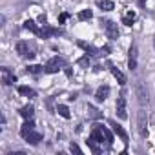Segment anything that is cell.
Instances as JSON below:
<instances>
[{"mask_svg": "<svg viewBox=\"0 0 155 155\" xmlns=\"http://www.w3.org/2000/svg\"><path fill=\"white\" fill-rule=\"evenodd\" d=\"M88 146H90V150L93 151V153H102L104 150H110L111 146H110V142L106 140V137H104V133L101 131V128L95 124V128H93V131H91V135L88 137Z\"/></svg>", "mask_w": 155, "mask_h": 155, "instance_id": "6da1fadb", "label": "cell"}, {"mask_svg": "<svg viewBox=\"0 0 155 155\" xmlns=\"http://www.w3.org/2000/svg\"><path fill=\"white\" fill-rule=\"evenodd\" d=\"M66 66V60L62 57H53L48 60V64L44 66V73H58L62 68Z\"/></svg>", "mask_w": 155, "mask_h": 155, "instance_id": "7a4b0ae2", "label": "cell"}, {"mask_svg": "<svg viewBox=\"0 0 155 155\" xmlns=\"http://www.w3.org/2000/svg\"><path fill=\"white\" fill-rule=\"evenodd\" d=\"M101 24H102V28H104V31H106V37L108 38H111V40H117L119 38V28H117V24L113 22V20H108V18H104V20H101Z\"/></svg>", "mask_w": 155, "mask_h": 155, "instance_id": "3957f363", "label": "cell"}, {"mask_svg": "<svg viewBox=\"0 0 155 155\" xmlns=\"http://www.w3.org/2000/svg\"><path fill=\"white\" fill-rule=\"evenodd\" d=\"M115 110H117V117L126 120L128 119V111H126V97L124 95H119L117 99V104H115Z\"/></svg>", "mask_w": 155, "mask_h": 155, "instance_id": "277c9868", "label": "cell"}, {"mask_svg": "<svg viewBox=\"0 0 155 155\" xmlns=\"http://www.w3.org/2000/svg\"><path fill=\"white\" fill-rule=\"evenodd\" d=\"M17 51H18L20 57H24V58H33V57H35V53L31 51V48H29V44H28L26 40H18V42H17Z\"/></svg>", "mask_w": 155, "mask_h": 155, "instance_id": "5b68a950", "label": "cell"}, {"mask_svg": "<svg viewBox=\"0 0 155 155\" xmlns=\"http://www.w3.org/2000/svg\"><path fill=\"white\" fill-rule=\"evenodd\" d=\"M110 126H111V128H113V131H115V133H117V135L120 137V140L124 142V146H128L130 139H128V133L124 131V128H122V126H119V124H117L115 120H110Z\"/></svg>", "mask_w": 155, "mask_h": 155, "instance_id": "8992f818", "label": "cell"}, {"mask_svg": "<svg viewBox=\"0 0 155 155\" xmlns=\"http://www.w3.org/2000/svg\"><path fill=\"white\" fill-rule=\"evenodd\" d=\"M2 82H4V86H11L17 82V77H15V73H11L9 68H2Z\"/></svg>", "mask_w": 155, "mask_h": 155, "instance_id": "52a82bcc", "label": "cell"}, {"mask_svg": "<svg viewBox=\"0 0 155 155\" xmlns=\"http://www.w3.org/2000/svg\"><path fill=\"white\" fill-rule=\"evenodd\" d=\"M79 46H81V48L86 51V55H90V57H102V51H101L99 48L88 44V42H79Z\"/></svg>", "mask_w": 155, "mask_h": 155, "instance_id": "ba28073f", "label": "cell"}, {"mask_svg": "<svg viewBox=\"0 0 155 155\" xmlns=\"http://www.w3.org/2000/svg\"><path fill=\"white\" fill-rule=\"evenodd\" d=\"M148 120H146V113L144 111H139V133H140V137H148Z\"/></svg>", "mask_w": 155, "mask_h": 155, "instance_id": "9c48e42d", "label": "cell"}, {"mask_svg": "<svg viewBox=\"0 0 155 155\" xmlns=\"http://www.w3.org/2000/svg\"><path fill=\"white\" fill-rule=\"evenodd\" d=\"M51 35H62V29H57V28H49V26H46L44 24V28L40 29V38H48V37H51Z\"/></svg>", "mask_w": 155, "mask_h": 155, "instance_id": "30bf717a", "label": "cell"}, {"mask_svg": "<svg viewBox=\"0 0 155 155\" xmlns=\"http://www.w3.org/2000/svg\"><path fill=\"white\" fill-rule=\"evenodd\" d=\"M108 66H110V71L113 73V77L117 79V82H119L120 86H124V84H126V77H124V73H122L119 68H115L113 64H108Z\"/></svg>", "mask_w": 155, "mask_h": 155, "instance_id": "8fae6325", "label": "cell"}, {"mask_svg": "<svg viewBox=\"0 0 155 155\" xmlns=\"http://www.w3.org/2000/svg\"><path fill=\"white\" fill-rule=\"evenodd\" d=\"M128 68H130V69H135V68H137V44H131V48H130Z\"/></svg>", "mask_w": 155, "mask_h": 155, "instance_id": "7c38bea8", "label": "cell"}, {"mask_svg": "<svg viewBox=\"0 0 155 155\" xmlns=\"http://www.w3.org/2000/svg\"><path fill=\"white\" fill-rule=\"evenodd\" d=\"M24 139H26V142H28V144H31V146H37V144L42 140V133H37V131H29V133H28Z\"/></svg>", "mask_w": 155, "mask_h": 155, "instance_id": "4fadbf2b", "label": "cell"}, {"mask_svg": "<svg viewBox=\"0 0 155 155\" xmlns=\"http://www.w3.org/2000/svg\"><path fill=\"white\" fill-rule=\"evenodd\" d=\"M108 95H110V86H101L99 90H97V93H95V99L99 101V102H102V101H106L108 99Z\"/></svg>", "mask_w": 155, "mask_h": 155, "instance_id": "5bb4252c", "label": "cell"}, {"mask_svg": "<svg viewBox=\"0 0 155 155\" xmlns=\"http://www.w3.org/2000/svg\"><path fill=\"white\" fill-rule=\"evenodd\" d=\"M18 93L22 97H28V99H35L37 97V91L33 88H29V86H18Z\"/></svg>", "mask_w": 155, "mask_h": 155, "instance_id": "9a60e30c", "label": "cell"}, {"mask_svg": "<svg viewBox=\"0 0 155 155\" xmlns=\"http://www.w3.org/2000/svg\"><path fill=\"white\" fill-rule=\"evenodd\" d=\"M35 130V122H33V119H26V122L22 124V128H20V135L22 137H26L29 131H33Z\"/></svg>", "mask_w": 155, "mask_h": 155, "instance_id": "2e32d148", "label": "cell"}, {"mask_svg": "<svg viewBox=\"0 0 155 155\" xmlns=\"http://www.w3.org/2000/svg\"><path fill=\"white\" fill-rule=\"evenodd\" d=\"M24 119H33V115H35V108L31 106V104H26V106H22L20 108V111H18Z\"/></svg>", "mask_w": 155, "mask_h": 155, "instance_id": "e0dca14e", "label": "cell"}, {"mask_svg": "<svg viewBox=\"0 0 155 155\" xmlns=\"http://www.w3.org/2000/svg\"><path fill=\"white\" fill-rule=\"evenodd\" d=\"M24 29H28V31L35 33L37 37L40 35V28H37V24H35L33 20H26V22H24Z\"/></svg>", "mask_w": 155, "mask_h": 155, "instance_id": "ac0fdd59", "label": "cell"}, {"mask_svg": "<svg viewBox=\"0 0 155 155\" xmlns=\"http://www.w3.org/2000/svg\"><path fill=\"white\" fill-rule=\"evenodd\" d=\"M97 6H99L102 11H113V9H115V4L111 2V0H101Z\"/></svg>", "mask_w": 155, "mask_h": 155, "instance_id": "d6986e66", "label": "cell"}, {"mask_svg": "<svg viewBox=\"0 0 155 155\" xmlns=\"http://www.w3.org/2000/svg\"><path fill=\"white\" fill-rule=\"evenodd\" d=\"M135 18H137L135 11H128V13L122 17V24H124V26H131V24L135 22Z\"/></svg>", "mask_w": 155, "mask_h": 155, "instance_id": "ffe728a7", "label": "cell"}, {"mask_svg": "<svg viewBox=\"0 0 155 155\" xmlns=\"http://www.w3.org/2000/svg\"><path fill=\"white\" fill-rule=\"evenodd\" d=\"M97 126L101 128V131L104 133V137H106V140H108V142H110V146H111V144H113V133H111V131H110V130H108L106 126H102V124H97Z\"/></svg>", "mask_w": 155, "mask_h": 155, "instance_id": "44dd1931", "label": "cell"}, {"mask_svg": "<svg viewBox=\"0 0 155 155\" xmlns=\"http://www.w3.org/2000/svg\"><path fill=\"white\" fill-rule=\"evenodd\" d=\"M26 71L31 73V75H40V73L44 71V66H40V64H33V66H29Z\"/></svg>", "mask_w": 155, "mask_h": 155, "instance_id": "7402d4cb", "label": "cell"}, {"mask_svg": "<svg viewBox=\"0 0 155 155\" xmlns=\"http://www.w3.org/2000/svg\"><path fill=\"white\" fill-rule=\"evenodd\" d=\"M57 111H58V115H60V117H64V119H69V117H71V115H69L68 106H64V104H58V106H57Z\"/></svg>", "mask_w": 155, "mask_h": 155, "instance_id": "603a6c76", "label": "cell"}, {"mask_svg": "<svg viewBox=\"0 0 155 155\" xmlns=\"http://www.w3.org/2000/svg\"><path fill=\"white\" fill-rule=\"evenodd\" d=\"M77 64H79L81 68H90V55H84V57H81L79 60H77Z\"/></svg>", "mask_w": 155, "mask_h": 155, "instance_id": "cb8c5ba5", "label": "cell"}, {"mask_svg": "<svg viewBox=\"0 0 155 155\" xmlns=\"http://www.w3.org/2000/svg\"><path fill=\"white\" fill-rule=\"evenodd\" d=\"M91 17H93L91 9H84V11H81V13H79V20H90Z\"/></svg>", "mask_w": 155, "mask_h": 155, "instance_id": "d4e9b609", "label": "cell"}, {"mask_svg": "<svg viewBox=\"0 0 155 155\" xmlns=\"http://www.w3.org/2000/svg\"><path fill=\"white\" fill-rule=\"evenodd\" d=\"M88 110H90V113H91V117H93V119H101V117H102V113H101L97 108H93V106H88Z\"/></svg>", "mask_w": 155, "mask_h": 155, "instance_id": "484cf974", "label": "cell"}, {"mask_svg": "<svg viewBox=\"0 0 155 155\" xmlns=\"http://www.w3.org/2000/svg\"><path fill=\"white\" fill-rule=\"evenodd\" d=\"M69 150H71V151H73V153H82V150H81V148H79V146H77V144H75V142H71V144H69Z\"/></svg>", "mask_w": 155, "mask_h": 155, "instance_id": "4316f807", "label": "cell"}, {"mask_svg": "<svg viewBox=\"0 0 155 155\" xmlns=\"http://www.w3.org/2000/svg\"><path fill=\"white\" fill-rule=\"evenodd\" d=\"M68 18H69V13H62V15L58 17V24H64Z\"/></svg>", "mask_w": 155, "mask_h": 155, "instance_id": "83f0119b", "label": "cell"}, {"mask_svg": "<svg viewBox=\"0 0 155 155\" xmlns=\"http://www.w3.org/2000/svg\"><path fill=\"white\" fill-rule=\"evenodd\" d=\"M139 101H140V102H146V95H144V91H142V86H139Z\"/></svg>", "mask_w": 155, "mask_h": 155, "instance_id": "f1b7e54d", "label": "cell"}, {"mask_svg": "<svg viewBox=\"0 0 155 155\" xmlns=\"http://www.w3.org/2000/svg\"><path fill=\"white\" fill-rule=\"evenodd\" d=\"M101 51H102V55H108V53L111 51V48H110V46H104V48H102Z\"/></svg>", "mask_w": 155, "mask_h": 155, "instance_id": "f546056e", "label": "cell"}, {"mask_svg": "<svg viewBox=\"0 0 155 155\" xmlns=\"http://www.w3.org/2000/svg\"><path fill=\"white\" fill-rule=\"evenodd\" d=\"M38 22H42V24H46V15H40V17H38Z\"/></svg>", "mask_w": 155, "mask_h": 155, "instance_id": "4dcf8cb0", "label": "cell"}, {"mask_svg": "<svg viewBox=\"0 0 155 155\" xmlns=\"http://www.w3.org/2000/svg\"><path fill=\"white\" fill-rule=\"evenodd\" d=\"M140 6H144V0H140Z\"/></svg>", "mask_w": 155, "mask_h": 155, "instance_id": "1f68e13d", "label": "cell"}]
</instances>
